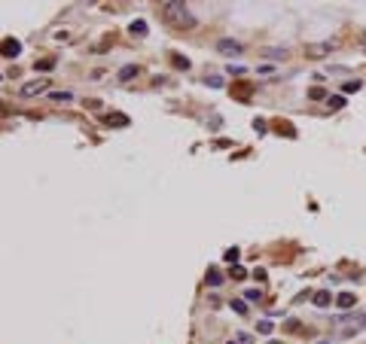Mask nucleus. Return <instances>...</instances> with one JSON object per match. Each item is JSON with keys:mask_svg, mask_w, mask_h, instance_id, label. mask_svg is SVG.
I'll return each mask as SVG.
<instances>
[{"mask_svg": "<svg viewBox=\"0 0 366 344\" xmlns=\"http://www.w3.org/2000/svg\"><path fill=\"white\" fill-rule=\"evenodd\" d=\"M162 6V19L165 25H171L174 31H186V28H196V15L189 12V6L183 3V0H165Z\"/></svg>", "mask_w": 366, "mask_h": 344, "instance_id": "nucleus-1", "label": "nucleus"}, {"mask_svg": "<svg viewBox=\"0 0 366 344\" xmlns=\"http://www.w3.org/2000/svg\"><path fill=\"white\" fill-rule=\"evenodd\" d=\"M363 329H366V311H357V314H351V317L336 320V335H339V338H351V335H357V332H363Z\"/></svg>", "mask_w": 366, "mask_h": 344, "instance_id": "nucleus-2", "label": "nucleus"}, {"mask_svg": "<svg viewBox=\"0 0 366 344\" xmlns=\"http://www.w3.org/2000/svg\"><path fill=\"white\" fill-rule=\"evenodd\" d=\"M43 92H49V79H28V82L19 85V95L22 98H37Z\"/></svg>", "mask_w": 366, "mask_h": 344, "instance_id": "nucleus-3", "label": "nucleus"}, {"mask_svg": "<svg viewBox=\"0 0 366 344\" xmlns=\"http://www.w3.org/2000/svg\"><path fill=\"white\" fill-rule=\"evenodd\" d=\"M336 49V40H324V43H308L305 46V55L308 58H326L329 52Z\"/></svg>", "mask_w": 366, "mask_h": 344, "instance_id": "nucleus-4", "label": "nucleus"}, {"mask_svg": "<svg viewBox=\"0 0 366 344\" xmlns=\"http://www.w3.org/2000/svg\"><path fill=\"white\" fill-rule=\"evenodd\" d=\"M217 52H220V55H241V43L238 40H229V37H223L220 43H217Z\"/></svg>", "mask_w": 366, "mask_h": 344, "instance_id": "nucleus-5", "label": "nucleus"}, {"mask_svg": "<svg viewBox=\"0 0 366 344\" xmlns=\"http://www.w3.org/2000/svg\"><path fill=\"white\" fill-rule=\"evenodd\" d=\"M0 52H3V58H19L22 43H19V40H12V37H3V43H0Z\"/></svg>", "mask_w": 366, "mask_h": 344, "instance_id": "nucleus-6", "label": "nucleus"}, {"mask_svg": "<svg viewBox=\"0 0 366 344\" xmlns=\"http://www.w3.org/2000/svg\"><path fill=\"white\" fill-rule=\"evenodd\" d=\"M354 302H357V296H354V293H339V296H336V305L342 307V311L354 307Z\"/></svg>", "mask_w": 366, "mask_h": 344, "instance_id": "nucleus-7", "label": "nucleus"}, {"mask_svg": "<svg viewBox=\"0 0 366 344\" xmlns=\"http://www.w3.org/2000/svg\"><path fill=\"white\" fill-rule=\"evenodd\" d=\"M311 302H315V307H329V302H333V296H329L326 289H321V293H315V299H311Z\"/></svg>", "mask_w": 366, "mask_h": 344, "instance_id": "nucleus-8", "label": "nucleus"}, {"mask_svg": "<svg viewBox=\"0 0 366 344\" xmlns=\"http://www.w3.org/2000/svg\"><path fill=\"white\" fill-rule=\"evenodd\" d=\"M131 37H147V22L144 19H137V22H131Z\"/></svg>", "mask_w": 366, "mask_h": 344, "instance_id": "nucleus-9", "label": "nucleus"}, {"mask_svg": "<svg viewBox=\"0 0 366 344\" xmlns=\"http://www.w3.org/2000/svg\"><path fill=\"white\" fill-rule=\"evenodd\" d=\"M107 125H119V128H125V125H128V116H125V113H110V116H107Z\"/></svg>", "mask_w": 366, "mask_h": 344, "instance_id": "nucleus-10", "label": "nucleus"}, {"mask_svg": "<svg viewBox=\"0 0 366 344\" xmlns=\"http://www.w3.org/2000/svg\"><path fill=\"white\" fill-rule=\"evenodd\" d=\"M131 76H137V64H125V67L119 70V79H122V82H128Z\"/></svg>", "mask_w": 366, "mask_h": 344, "instance_id": "nucleus-11", "label": "nucleus"}, {"mask_svg": "<svg viewBox=\"0 0 366 344\" xmlns=\"http://www.w3.org/2000/svg\"><path fill=\"white\" fill-rule=\"evenodd\" d=\"M204 280H207V286H220V283H223V274H220L217 268H211V271H207V277H204Z\"/></svg>", "mask_w": 366, "mask_h": 344, "instance_id": "nucleus-12", "label": "nucleus"}, {"mask_svg": "<svg viewBox=\"0 0 366 344\" xmlns=\"http://www.w3.org/2000/svg\"><path fill=\"white\" fill-rule=\"evenodd\" d=\"M266 58H272V61L287 58V49H284V46H281V49H275V46H272V49H266Z\"/></svg>", "mask_w": 366, "mask_h": 344, "instance_id": "nucleus-13", "label": "nucleus"}, {"mask_svg": "<svg viewBox=\"0 0 366 344\" xmlns=\"http://www.w3.org/2000/svg\"><path fill=\"white\" fill-rule=\"evenodd\" d=\"M326 107H329V110H342V107H345V98H342V95H333V98L326 101Z\"/></svg>", "mask_w": 366, "mask_h": 344, "instance_id": "nucleus-14", "label": "nucleus"}, {"mask_svg": "<svg viewBox=\"0 0 366 344\" xmlns=\"http://www.w3.org/2000/svg\"><path fill=\"white\" fill-rule=\"evenodd\" d=\"M308 98H315V101H329V95L324 92V88H318V85H315V88H311V92H308Z\"/></svg>", "mask_w": 366, "mask_h": 344, "instance_id": "nucleus-15", "label": "nucleus"}, {"mask_svg": "<svg viewBox=\"0 0 366 344\" xmlns=\"http://www.w3.org/2000/svg\"><path fill=\"white\" fill-rule=\"evenodd\" d=\"M360 85H363L360 79H348V82L342 85V92H360Z\"/></svg>", "mask_w": 366, "mask_h": 344, "instance_id": "nucleus-16", "label": "nucleus"}, {"mask_svg": "<svg viewBox=\"0 0 366 344\" xmlns=\"http://www.w3.org/2000/svg\"><path fill=\"white\" fill-rule=\"evenodd\" d=\"M256 329L263 332V335H272V332H275V323H269V320H259V326H256Z\"/></svg>", "mask_w": 366, "mask_h": 344, "instance_id": "nucleus-17", "label": "nucleus"}, {"mask_svg": "<svg viewBox=\"0 0 366 344\" xmlns=\"http://www.w3.org/2000/svg\"><path fill=\"white\" fill-rule=\"evenodd\" d=\"M52 40H55V43H71V34H67V31H55Z\"/></svg>", "mask_w": 366, "mask_h": 344, "instance_id": "nucleus-18", "label": "nucleus"}, {"mask_svg": "<svg viewBox=\"0 0 366 344\" xmlns=\"http://www.w3.org/2000/svg\"><path fill=\"white\" fill-rule=\"evenodd\" d=\"M34 67H37V70H52V67H55V58H43V61H37Z\"/></svg>", "mask_w": 366, "mask_h": 344, "instance_id": "nucleus-19", "label": "nucleus"}, {"mask_svg": "<svg viewBox=\"0 0 366 344\" xmlns=\"http://www.w3.org/2000/svg\"><path fill=\"white\" fill-rule=\"evenodd\" d=\"M238 256H241V253H238L235 247H232V250H226V253H223V259H226V262H238Z\"/></svg>", "mask_w": 366, "mask_h": 344, "instance_id": "nucleus-20", "label": "nucleus"}, {"mask_svg": "<svg viewBox=\"0 0 366 344\" xmlns=\"http://www.w3.org/2000/svg\"><path fill=\"white\" fill-rule=\"evenodd\" d=\"M232 311H235V314H247V305L235 299V302H232Z\"/></svg>", "mask_w": 366, "mask_h": 344, "instance_id": "nucleus-21", "label": "nucleus"}, {"mask_svg": "<svg viewBox=\"0 0 366 344\" xmlns=\"http://www.w3.org/2000/svg\"><path fill=\"white\" fill-rule=\"evenodd\" d=\"M244 299H247V302H259L263 296H259V289H247V293H244Z\"/></svg>", "mask_w": 366, "mask_h": 344, "instance_id": "nucleus-22", "label": "nucleus"}, {"mask_svg": "<svg viewBox=\"0 0 366 344\" xmlns=\"http://www.w3.org/2000/svg\"><path fill=\"white\" fill-rule=\"evenodd\" d=\"M171 61H174V67H180V70H186V67H189V61H186V58H180V55H174Z\"/></svg>", "mask_w": 366, "mask_h": 344, "instance_id": "nucleus-23", "label": "nucleus"}, {"mask_svg": "<svg viewBox=\"0 0 366 344\" xmlns=\"http://www.w3.org/2000/svg\"><path fill=\"white\" fill-rule=\"evenodd\" d=\"M232 277H235V280H241V277H247V271H244L241 265H235V268H232Z\"/></svg>", "mask_w": 366, "mask_h": 344, "instance_id": "nucleus-24", "label": "nucleus"}, {"mask_svg": "<svg viewBox=\"0 0 366 344\" xmlns=\"http://www.w3.org/2000/svg\"><path fill=\"white\" fill-rule=\"evenodd\" d=\"M52 101H71V92H52Z\"/></svg>", "mask_w": 366, "mask_h": 344, "instance_id": "nucleus-25", "label": "nucleus"}, {"mask_svg": "<svg viewBox=\"0 0 366 344\" xmlns=\"http://www.w3.org/2000/svg\"><path fill=\"white\" fill-rule=\"evenodd\" d=\"M207 82H211L214 88H223V79H220V76H207Z\"/></svg>", "mask_w": 366, "mask_h": 344, "instance_id": "nucleus-26", "label": "nucleus"}, {"mask_svg": "<svg viewBox=\"0 0 366 344\" xmlns=\"http://www.w3.org/2000/svg\"><path fill=\"white\" fill-rule=\"evenodd\" d=\"M269 344H281V341H269Z\"/></svg>", "mask_w": 366, "mask_h": 344, "instance_id": "nucleus-27", "label": "nucleus"}, {"mask_svg": "<svg viewBox=\"0 0 366 344\" xmlns=\"http://www.w3.org/2000/svg\"><path fill=\"white\" fill-rule=\"evenodd\" d=\"M318 344H329V341H318Z\"/></svg>", "mask_w": 366, "mask_h": 344, "instance_id": "nucleus-28", "label": "nucleus"}, {"mask_svg": "<svg viewBox=\"0 0 366 344\" xmlns=\"http://www.w3.org/2000/svg\"><path fill=\"white\" fill-rule=\"evenodd\" d=\"M229 344H238V341H229Z\"/></svg>", "mask_w": 366, "mask_h": 344, "instance_id": "nucleus-29", "label": "nucleus"}]
</instances>
